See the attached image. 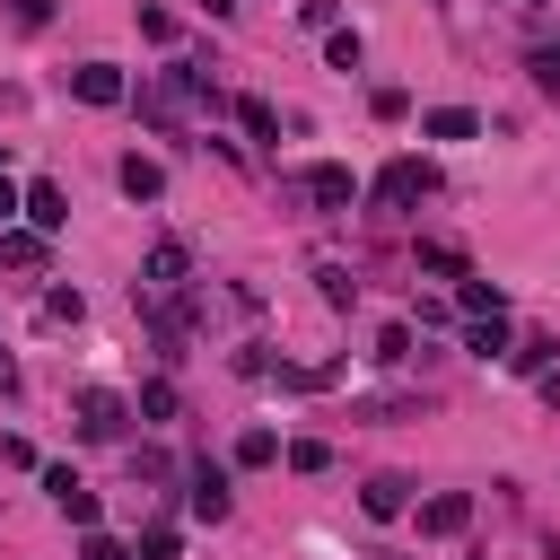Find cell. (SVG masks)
I'll return each instance as SVG.
<instances>
[{
	"label": "cell",
	"instance_id": "4",
	"mask_svg": "<svg viewBox=\"0 0 560 560\" xmlns=\"http://www.w3.org/2000/svg\"><path fill=\"white\" fill-rule=\"evenodd\" d=\"M184 280H192V245L184 236H158L140 254V289H184Z\"/></svg>",
	"mask_w": 560,
	"mask_h": 560
},
{
	"label": "cell",
	"instance_id": "10",
	"mask_svg": "<svg viewBox=\"0 0 560 560\" xmlns=\"http://www.w3.org/2000/svg\"><path fill=\"white\" fill-rule=\"evenodd\" d=\"M464 525H472V499H464V490L420 499V534H464Z\"/></svg>",
	"mask_w": 560,
	"mask_h": 560
},
{
	"label": "cell",
	"instance_id": "21",
	"mask_svg": "<svg viewBox=\"0 0 560 560\" xmlns=\"http://www.w3.org/2000/svg\"><path fill=\"white\" fill-rule=\"evenodd\" d=\"M236 464H280V438H271V429H245V438H236Z\"/></svg>",
	"mask_w": 560,
	"mask_h": 560
},
{
	"label": "cell",
	"instance_id": "20",
	"mask_svg": "<svg viewBox=\"0 0 560 560\" xmlns=\"http://www.w3.org/2000/svg\"><path fill=\"white\" fill-rule=\"evenodd\" d=\"M131 411H140V420H175V385H166V376H149V385H140V402H131Z\"/></svg>",
	"mask_w": 560,
	"mask_h": 560
},
{
	"label": "cell",
	"instance_id": "17",
	"mask_svg": "<svg viewBox=\"0 0 560 560\" xmlns=\"http://www.w3.org/2000/svg\"><path fill=\"white\" fill-rule=\"evenodd\" d=\"M420 271H438V280H464V245L429 236V245H420Z\"/></svg>",
	"mask_w": 560,
	"mask_h": 560
},
{
	"label": "cell",
	"instance_id": "30",
	"mask_svg": "<svg viewBox=\"0 0 560 560\" xmlns=\"http://www.w3.org/2000/svg\"><path fill=\"white\" fill-rule=\"evenodd\" d=\"M9 219H26V192H18L9 175H0V228H9Z\"/></svg>",
	"mask_w": 560,
	"mask_h": 560
},
{
	"label": "cell",
	"instance_id": "2",
	"mask_svg": "<svg viewBox=\"0 0 560 560\" xmlns=\"http://www.w3.org/2000/svg\"><path fill=\"white\" fill-rule=\"evenodd\" d=\"M289 192H298L306 210H350V201H359V175L324 158V166H298V175H289Z\"/></svg>",
	"mask_w": 560,
	"mask_h": 560
},
{
	"label": "cell",
	"instance_id": "5",
	"mask_svg": "<svg viewBox=\"0 0 560 560\" xmlns=\"http://www.w3.org/2000/svg\"><path fill=\"white\" fill-rule=\"evenodd\" d=\"M184 481H192V490H184V508H192L201 525H219V516H228V464H210V455H201Z\"/></svg>",
	"mask_w": 560,
	"mask_h": 560
},
{
	"label": "cell",
	"instance_id": "8",
	"mask_svg": "<svg viewBox=\"0 0 560 560\" xmlns=\"http://www.w3.org/2000/svg\"><path fill=\"white\" fill-rule=\"evenodd\" d=\"M26 228H35V236H61V228H70V192H61V184H26Z\"/></svg>",
	"mask_w": 560,
	"mask_h": 560
},
{
	"label": "cell",
	"instance_id": "12",
	"mask_svg": "<svg viewBox=\"0 0 560 560\" xmlns=\"http://www.w3.org/2000/svg\"><path fill=\"white\" fill-rule=\"evenodd\" d=\"M0 262H9V271H44V236H35L26 219H9V228H0Z\"/></svg>",
	"mask_w": 560,
	"mask_h": 560
},
{
	"label": "cell",
	"instance_id": "25",
	"mask_svg": "<svg viewBox=\"0 0 560 560\" xmlns=\"http://www.w3.org/2000/svg\"><path fill=\"white\" fill-rule=\"evenodd\" d=\"M376 359L402 368V359H411V324H385V332H376Z\"/></svg>",
	"mask_w": 560,
	"mask_h": 560
},
{
	"label": "cell",
	"instance_id": "13",
	"mask_svg": "<svg viewBox=\"0 0 560 560\" xmlns=\"http://www.w3.org/2000/svg\"><path fill=\"white\" fill-rule=\"evenodd\" d=\"M114 175H122V192H131V201H158V192H166V166H158V158H122Z\"/></svg>",
	"mask_w": 560,
	"mask_h": 560
},
{
	"label": "cell",
	"instance_id": "22",
	"mask_svg": "<svg viewBox=\"0 0 560 560\" xmlns=\"http://www.w3.org/2000/svg\"><path fill=\"white\" fill-rule=\"evenodd\" d=\"M289 472H332V446H324V438H298V446H289Z\"/></svg>",
	"mask_w": 560,
	"mask_h": 560
},
{
	"label": "cell",
	"instance_id": "14",
	"mask_svg": "<svg viewBox=\"0 0 560 560\" xmlns=\"http://www.w3.org/2000/svg\"><path fill=\"white\" fill-rule=\"evenodd\" d=\"M464 350L472 359H508V315H472L464 324Z\"/></svg>",
	"mask_w": 560,
	"mask_h": 560
},
{
	"label": "cell",
	"instance_id": "19",
	"mask_svg": "<svg viewBox=\"0 0 560 560\" xmlns=\"http://www.w3.org/2000/svg\"><path fill=\"white\" fill-rule=\"evenodd\" d=\"M175 551H184L175 525H140V542H131V560H175Z\"/></svg>",
	"mask_w": 560,
	"mask_h": 560
},
{
	"label": "cell",
	"instance_id": "11",
	"mask_svg": "<svg viewBox=\"0 0 560 560\" xmlns=\"http://www.w3.org/2000/svg\"><path fill=\"white\" fill-rule=\"evenodd\" d=\"M420 131H429V140H481V114H472V105H429Z\"/></svg>",
	"mask_w": 560,
	"mask_h": 560
},
{
	"label": "cell",
	"instance_id": "31",
	"mask_svg": "<svg viewBox=\"0 0 560 560\" xmlns=\"http://www.w3.org/2000/svg\"><path fill=\"white\" fill-rule=\"evenodd\" d=\"M542 402H551V411H560V368H542Z\"/></svg>",
	"mask_w": 560,
	"mask_h": 560
},
{
	"label": "cell",
	"instance_id": "29",
	"mask_svg": "<svg viewBox=\"0 0 560 560\" xmlns=\"http://www.w3.org/2000/svg\"><path fill=\"white\" fill-rule=\"evenodd\" d=\"M9 18L18 26H52V0H9Z\"/></svg>",
	"mask_w": 560,
	"mask_h": 560
},
{
	"label": "cell",
	"instance_id": "15",
	"mask_svg": "<svg viewBox=\"0 0 560 560\" xmlns=\"http://www.w3.org/2000/svg\"><path fill=\"white\" fill-rule=\"evenodd\" d=\"M455 306H464V315H508V289H499V280H472V271H464Z\"/></svg>",
	"mask_w": 560,
	"mask_h": 560
},
{
	"label": "cell",
	"instance_id": "28",
	"mask_svg": "<svg viewBox=\"0 0 560 560\" xmlns=\"http://www.w3.org/2000/svg\"><path fill=\"white\" fill-rule=\"evenodd\" d=\"M534 88H542V96H560V52H534Z\"/></svg>",
	"mask_w": 560,
	"mask_h": 560
},
{
	"label": "cell",
	"instance_id": "18",
	"mask_svg": "<svg viewBox=\"0 0 560 560\" xmlns=\"http://www.w3.org/2000/svg\"><path fill=\"white\" fill-rule=\"evenodd\" d=\"M315 289H324V306H359V280L341 262H315Z\"/></svg>",
	"mask_w": 560,
	"mask_h": 560
},
{
	"label": "cell",
	"instance_id": "3",
	"mask_svg": "<svg viewBox=\"0 0 560 560\" xmlns=\"http://www.w3.org/2000/svg\"><path fill=\"white\" fill-rule=\"evenodd\" d=\"M131 420H140V411H131L114 385H88V394H79V438H122Z\"/></svg>",
	"mask_w": 560,
	"mask_h": 560
},
{
	"label": "cell",
	"instance_id": "23",
	"mask_svg": "<svg viewBox=\"0 0 560 560\" xmlns=\"http://www.w3.org/2000/svg\"><path fill=\"white\" fill-rule=\"evenodd\" d=\"M324 61H332V70H359V26H332V44H324Z\"/></svg>",
	"mask_w": 560,
	"mask_h": 560
},
{
	"label": "cell",
	"instance_id": "27",
	"mask_svg": "<svg viewBox=\"0 0 560 560\" xmlns=\"http://www.w3.org/2000/svg\"><path fill=\"white\" fill-rule=\"evenodd\" d=\"M368 105H376V122H402V114H411V96H402V88H376Z\"/></svg>",
	"mask_w": 560,
	"mask_h": 560
},
{
	"label": "cell",
	"instance_id": "24",
	"mask_svg": "<svg viewBox=\"0 0 560 560\" xmlns=\"http://www.w3.org/2000/svg\"><path fill=\"white\" fill-rule=\"evenodd\" d=\"M79 315H88L79 289H52V298H44V324H79Z\"/></svg>",
	"mask_w": 560,
	"mask_h": 560
},
{
	"label": "cell",
	"instance_id": "1",
	"mask_svg": "<svg viewBox=\"0 0 560 560\" xmlns=\"http://www.w3.org/2000/svg\"><path fill=\"white\" fill-rule=\"evenodd\" d=\"M429 192H438V166H429V158H394V166H376V184H368L376 210H411V201H429Z\"/></svg>",
	"mask_w": 560,
	"mask_h": 560
},
{
	"label": "cell",
	"instance_id": "9",
	"mask_svg": "<svg viewBox=\"0 0 560 560\" xmlns=\"http://www.w3.org/2000/svg\"><path fill=\"white\" fill-rule=\"evenodd\" d=\"M359 508H368V516H376V525H394V516H402V508H411V481H402V472H376V481H368V490H359Z\"/></svg>",
	"mask_w": 560,
	"mask_h": 560
},
{
	"label": "cell",
	"instance_id": "33",
	"mask_svg": "<svg viewBox=\"0 0 560 560\" xmlns=\"http://www.w3.org/2000/svg\"><path fill=\"white\" fill-rule=\"evenodd\" d=\"M0 166H9V140H0Z\"/></svg>",
	"mask_w": 560,
	"mask_h": 560
},
{
	"label": "cell",
	"instance_id": "6",
	"mask_svg": "<svg viewBox=\"0 0 560 560\" xmlns=\"http://www.w3.org/2000/svg\"><path fill=\"white\" fill-rule=\"evenodd\" d=\"M44 490H52V508H61L70 525H96V490H88L70 464H44Z\"/></svg>",
	"mask_w": 560,
	"mask_h": 560
},
{
	"label": "cell",
	"instance_id": "32",
	"mask_svg": "<svg viewBox=\"0 0 560 560\" xmlns=\"http://www.w3.org/2000/svg\"><path fill=\"white\" fill-rule=\"evenodd\" d=\"M192 9H210V18H236V0H192Z\"/></svg>",
	"mask_w": 560,
	"mask_h": 560
},
{
	"label": "cell",
	"instance_id": "26",
	"mask_svg": "<svg viewBox=\"0 0 560 560\" xmlns=\"http://www.w3.org/2000/svg\"><path fill=\"white\" fill-rule=\"evenodd\" d=\"M79 560H131V542H114V534H96V525H88V542H79Z\"/></svg>",
	"mask_w": 560,
	"mask_h": 560
},
{
	"label": "cell",
	"instance_id": "16",
	"mask_svg": "<svg viewBox=\"0 0 560 560\" xmlns=\"http://www.w3.org/2000/svg\"><path fill=\"white\" fill-rule=\"evenodd\" d=\"M236 122H245V140H280V114L262 96H236Z\"/></svg>",
	"mask_w": 560,
	"mask_h": 560
},
{
	"label": "cell",
	"instance_id": "7",
	"mask_svg": "<svg viewBox=\"0 0 560 560\" xmlns=\"http://www.w3.org/2000/svg\"><path fill=\"white\" fill-rule=\"evenodd\" d=\"M70 96H79V105H122L131 88H122L114 61H79V70H70Z\"/></svg>",
	"mask_w": 560,
	"mask_h": 560
}]
</instances>
